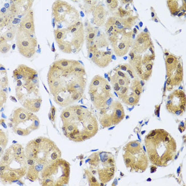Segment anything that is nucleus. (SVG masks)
I'll list each match as a JSON object with an SVG mask.
<instances>
[{
	"label": "nucleus",
	"instance_id": "nucleus-47",
	"mask_svg": "<svg viewBox=\"0 0 186 186\" xmlns=\"http://www.w3.org/2000/svg\"><path fill=\"white\" fill-rule=\"evenodd\" d=\"M171 83V78H168L167 79V81H166V83H167V85H170V83Z\"/></svg>",
	"mask_w": 186,
	"mask_h": 186
},
{
	"label": "nucleus",
	"instance_id": "nucleus-24",
	"mask_svg": "<svg viewBox=\"0 0 186 186\" xmlns=\"http://www.w3.org/2000/svg\"><path fill=\"white\" fill-rule=\"evenodd\" d=\"M58 44V47L61 51L65 53L70 54L72 52L71 44L69 42H62Z\"/></svg>",
	"mask_w": 186,
	"mask_h": 186
},
{
	"label": "nucleus",
	"instance_id": "nucleus-7",
	"mask_svg": "<svg viewBox=\"0 0 186 186\" xmlns=\"http://www.w3.org/2000/svg\"><path fill=\"white\" fill-rule=\"evenodd\" d=\"M19 27L23 31L28 34L35 35V30L34 19V12L32 9L21 20Z\"/></svg>",
	"mask_w": 186,
	"mask_h": 186
},
{
	"label": "nucleus",
	"instance_id": "nucleus-26",
	"mask_svg": "<svg viewBox=\"0 0 186 186\" xmlns=\"http://www.w3.org/2000/svg\"><path fill=\"white\" fill-rule=\"evenodd\" d=\"M8 143V138L7 135L2 132V131L0 132V152L1 155L3 153V150H4V148L7 145Z\"/></svg>",
	"mask_w": 186,
	"mask_h": 186
},
{
	"label": "nucleus",
	"instance_id": "nucleus-10",
	"mask_svg": "<svg viewBox=\"0 0 186 186\" xmlns=\"http://www.w3.org/2000/svg\"><path fill=\"white\" fill-rule=\"evenodd\" d=\"M77 106H69L62 112L61 118L64 123V126L75 122L78 120V116L77 115Z\"/></svg>",
	"mask_w": 186,
	"mask_h": 186
},
{
	"label": "nucleus",
	"instance_id": "nucleus-3",
	"mask_svg": "<svg viewBox=\"0 0 186 186\" xmlns=\"http://www.w3.org/2000/svg\"><path fill=\"white\" fill-rule=\"evenodd\" d=\"M132 32H127L123 29L117 32L113 36L110 37L112 46L113 48L115 54L118 56L126 55L132 44Z\"/></svg>",
	"mask_w": 186,
	"mask_h": 186
},
{
	"label": "nucleus",
	"instance_id": "nucleus-35",
	"mask_svg": "<svg viewBox=\"0 0 186 186\" xmlns=\"http://www.w3.org/2000/svg\"><path fill=\"white\" fill-rule=\"evenodd\" d=\"M96 32H97V30H94L92 32L87 33V35L86 37V40H87V43L90 42L93 40H94Z\"/></svg>",
	"mask_w": 186,
	"mask_h": 186
},
{
	"label": "nucleus",
	"instance_id": "nucleus-2",
	"mask_svg": "<svg viewBox=\"0 0 186 186\" xmlns=\"http://www.w3.org/2000/svg\"><path fill=\"white\" fill-rule=\"evenodd\" d=\"M23 31L19 27L16 33L17 46L19 52L26 58H31L35 54L37 40L34 37Z\"/></svg>",
	"mask_w": 186,
	"mask_h": 186
},
{
	"label": "nucleus",
	"instance_id": "nucleus-58",
	"mask_svg": "<svg viewBox=\"0 0 186 186\" xmlns=\"http://www.w3.org/2000/svg\"><path fill=\"white\" fill-rule=\"evenodd\" d=\"M155 22H157V23H158V19H155Z\"/></svg>",
	"mask_w": 186,
	"mask_h": 186
},
{
	"label": "nucleus",
	"instance_id": "nucleus-57",
	"mask_svg": "<svg viewBox=\"0 0 186 186\" xmlns=\"http://www.w3.org/2000/svg\"><path fill=\"white\" fill-rule=\"evenodd\" d=\"M115 128V127H112V128H109V130H111V129H113V128Z\"/></svg>",
	"mask_w": 186,
	"mask_h": 186
},
{
	"label": "nucleus",
	"instance_id": "nucleus-12",
	"mask_svg": "<svg viewBox=\"0 0 186 186\" xmlns=\"http://www.w3.org/2000/svg\"><path fill=\"white\" fill-rule=\"evenodd\" d=\"M42 99L41 98L27 99L24 101L23 106L28 111L31 112L36 113L40 111Z\"/></svg>",
	"mask_w": 186,
	"mask_h": 186
},
{
	"label": "nucleus",
	"instance_id": "nucleus-33",
	"mask_svg": "<svg viewBox=\"0 0 186 186\" xmlns=\"http://www.w3.org/2000/svg\"><path fill=\"white\" fill-rule=\"evenodd\" d=\"M106 2L107 3V8L111 11L115 10L118 5V1L116 0H107Z\"/></svg>",
	"mask_w": 186,
	"mask_h": 186
},
{
	"label": "nucleus",
	"instance_id": "nucleus-8",
	"mask_svg": "<svg viewBox=\"0 0 186 186\" xmlns=\"http://www.w3.org/2000/svg\"><path fill=\"white\" fill-rule=\"evenodd\" d=\"M111 52L97 51L93 54L92 61L100 68H105L110 64L112 60Z\"/></svg>",
	"mask_w": 186,
	"mask_h": 186
},
{
	"label": "nucleus",
	"instance_id": "nucleus-49",
	"mask_svg": "<svg viewBox=\"0 0 186 186\" xmlns=\"http://www.w3.org/2000/svg\"><path fill=\"white\" fill-rule=\"evenodd\" d=\"M144 32H145V33H147V32H148V30H147V27H146L145 29H144Z\"/></svg>",
	"mask_w": 186,
	"mask_h": 186
},
{
	"label": "nucleus",
	"instance_id": "nucleus-11",
	"mask_svg": "<svg viewBox=\"0 0 186 186\" xmlns=\"http://www.w3.org/2000/svg\"><path fill=\"white\" fill-rule=\"evenodd\" d=\"M111 107L113 109L111 115L113 124H116L120 122L124 117V111L122 105L119 102H115L111 104Z\"/></svg>",
	"mask_w": 186,
	"mask_h": 186
},
{
	"label": "nucleus",
	"instance_id": "nucleus-27",
	"mask_svg": "<svg viewBox=\"0 0 186 186\" xmlns=\"http://www.w3.org/2000/svg\"><path fill=\"white\" fill-rule=\"evenodd\" d=\"M11 45L7 43V41L1 37V43H0V51L2 54H6L11 49Z\"/></svg>",
	"mask_w": 186,
	"mask_h": 186
},
{
	"label": "nucleus",
	"instance_id": "nucleus-51",
	"mask_svg": "<svg viewBox=\"0 0 186 186\" xmlns=\"http://www.w3.org/2000/svg\"><path fill=\"white\" fill-rule=\"evenodd\" d=\"M139 26H140V27H142L143 26V23H142V22H140V23H139Z\"/></svg>",
	"mask_w": 186,
	"mask_h": 186
},
{
	"label": "nucleus",
	"instance_id": "nucleus-34",
	"mask_svg": "<svg viewBox=\"0 0 186 186\" xmlns=\"http://www.w3.org/2000/svg\"><path fill=\"white\" fill-rule=\"evenodd\" d=\"M182 80V74H177L174 75L172 79H171V83L173 85H179V83L181 82Z\"/></svg>",
	"mask_w": 186,
	"mask_h": 186
},
{
	"label": "nucleus",
	"instance_id": "nucleus-43",
	"mask_svg": "<svg viewBox=\"0 0 186 186\" xmlns=\"http://www.w3.org/2000/svg\"><path fill=\"white\" fill-rule=\"evenodd\" d=\"M128 67V64H124V65H122V66H121L120 67V69L122 70L123 71H127Z\"/></svg>",
	"mask_w": 186,
	"mask_h": 186
},
{
	"label": "nucleus",
	"instance_id": "nucleus-63",
	"mask_svg": "<svg viewBox=\"0 0 186 186\" xmlns=\"http://www.w3.org/2000/svg\"><path fill=\"white\" fill-rule=\"evenodd\" d=\"M147 181H151V179H147Z\"/></svg>",
	"mask_w": 186,
	"mask_h": 186
},
{
	"label": "nucleus",
	"instance_id": "nucleus-17",
	"mask_svg": "<svg viewBox=\"0 0 186 186\" xmlns=\"http://www.w3.org/2000/svg\"><path fill=\"white\" fill-rule=\"evenodd\" d=\"M15 160L17 162H23L25 159L26 154H24V148L23 146L19 144H16L11 146Z\"/></svg>",
	"mask_w": 186,
	"mask_h": 186
},
{
	"label": "nucleus",
	"instance_id": "nucleus-15",
	"mask_svg": "<svg viewBox=\"0 0 186 186\" xmlns=\"http://www.w3.org/2000/svg\"><path fill=\"white\" fill-rule=\"evenodd\" d=\"M53 64L64 70H73L77 66L80 64L78 61L66 59L58 60Z\"/></svg>",
	"mask_w": 186,
	"mask_h": 186
},
{
	"label": "nucleus",
	"instance_id": "nucleus-46",
	"mask_svg": "<svg viewBox=\"0 0 186 186\" xmlns=\"http://www.w3.org/2000/svg\"><path fill=\"white\" fill-rule=\"evenodd\" d=\"M10 99H11L12 100V101H13L14 102H17V99H15V97L11 96H10Z\"/></svg>",
	"mask_w": 186,
	"mask_h": 186
},
{
	"label": "nucleus",
	"instance_id": "nucleus-5",
	"mask_svg": "<svg viewBox=\"0 0 186 186\" xmlns=\"http://www.w3.org/2000/svg\"><path fill=\"white\" fill-rule=\"evenodd\" d=\"M6 165V164H5ZM26 167H23L19 169H8L6 165L5 170L1 171V178L5 181L13 182L22 178L26 173Z\"/></svg>",
	"mask_w": 186,
	"mask_h": 186
},
{
	"label": "nucleus",
	"instance_id": "nucleus-4",
	"mask_svg": "<svg viewBox=\"0 0 186 186\" xmlns=\"http://www.w3.org/2000/svg\"><path fill=\"white\" fill-rule=\"evenodd\" d=\"M13 77L16 81H27L38 77L36 70L24 64L19 65L13 72Z\"/></svg>",
	"mask_w": 186,
	"mask_h": 186
},
{
	"label": "nucleus",
	"instance_id": "nucleus-22",
	"mask_svg": "<svg viewBox=\"0 0 186 186\" xmlns=\"http://www.w3.org/2000/svg\"><path fill=\"white\" fill-rule=\"evenodd\" d=\"M94 42L97 48H103L108 45L107 37L103 35L97 36L94 40Z\"/></svg>",
	"mask_w": 186,
	"mask_h": 186
},
{
	"label": "nucleus",
	"instance_id": "nucleus-56",
	"mask_svg": "<svg viewBox=\"0 0 186 186\" xmlns=\"http://www.w3.org/2000/svg\"><path fill=\"white\" fill-rule=\"evenodd\" d=\"M108 80H109V81H111V78L110 77H108Z\"/></svg>",
	"mask_w": 186,
	"mask_h": 186
},
{
	"label": "nucleus",
	"instance_id": "nucleus-28",
	"mask_svg": "<svg viewBox=\"0 0 186 186\" xmlns=\"http://www.w3.org/2000/svg\"><path fill=\"white\" fill-rule=\"evenodd\" d=\"M13 130L15 134L19 135V136H28L32 132V130H30L29 129H26V128L24 129V128L18 127H13Z\"/></svg>",
	"mask_w": 186,
	"mask_h": 186
},
{
	"label": "nucleus",
	"instance_id": "nucleus-1",
	"mask_svg": "<svg viewBox=\"0 0 186 186\" xmlns=\"http://www.w3.org/2000/svg\"><path fill=\"white\" fill-rule=\"evenodd\" d=\"M52 13L56 22L68 23L70 26L75 24L79 19L77 10L64 1H56L53 3Z\"/></svg>",
	"mask_w": 186,
	"mask_h": 186
},
{
	"label": "nucleus",
	"instance_id": "nucleus-9",
	"mask_svg": "<svg viewBox=\"0 0 186 186\" xmlns=\"http://www.w3.org/2000/svg\"><path fill=\"white\" fill-rule=\"evenodd\" d=\"M32 115L33 113L26 110L25 108L19 107L15 111L13 115V118L10 119V120L15 123L14 126H17L20 123L26 122L30 120Z\"/></svg>",
	"mask_w": 186,
	"mask_h": 186
},
{
	"label": "nucleus",
	"instance_id": "nucleus-42",
	"mask_svg": "<svg viewBox=\"0 0 186 186\" xmlns=\"http://www.w3.org/2000/svg\"><path fill=\"white\" fill-rule=\"evenodd\" d=\"M182 67L180 66V64H179L178 66V69H177V74H182Z\"/></svg>",
	"mask_w": 186,
	"mask_h": 186
},
{
	"label": "nucleus",
	"instance_id": "nucleus-41",
	"mask_svg": "<svg viewBox=\"0 0 186 186\" xmlns=\"http://www.w3.org/2000/svg\"><path fill=\"white\" fill-rule=\"evenodd\" d=\"M116 74L119 75V77H122V78H127L128 77V75L126 73H123V72L120 71V70H117Z\"/></svg>",
	"mask_w": 186,
	"mask_h": 186
},
{
	"label": "nucleus",
	"instance_id": "nucleus-52",
	"mask_svg": "<svg viewBox=\"0 0 186 186\" xmlns=\"http://www.w3.org/2000/svg\"><path fill=\"white\" fill-rule=\"evenodd\" d=\"M80 15H81V16L82 17H83V16H84V14H83V12H81V11L80 12Z\"/></svg>",
	"mask_w": 186,
	"mask_h": 186
},
{
	"label": "nucleus",
	"instance_id": "nucleus-45",
	"mask_svg": "<svg viewBox=\"0 0 186 186\" xmlns=\"http://www.w3.org/2000/svg\"><path fill=\"white\" fill-rule=\"evenodd\" d=\"M182 113V111L181 110H178L177 111L175 112V113L177 115H180Z\"/></svg>",
	"mask_w": 186,
	"mask_h": 186
},
{
	"label": "nucleus",
	"instance_id": "nucleus-55",
	"mask_svg": "<svg viewBox=\"0 0 186 186\" xmlns=\"http://www.w3.org/2000/svg\"><path fill=\"white\" fill-rule=\"evenodd\" d=\"M9 126H10V127H13V125H12V123H9Z\"/></svg>",
	"mask_w": 186,
	"mask_h": 186
},
{
	"label": "nucleus",
	"instance_id": "nucleus-36",
	"mask_svg": "<svg viewBox=\"0 0 186 186\" xmlns=\"http://www.w3.org/2000/svg\"><path fill=\"white\" fill-rule=\"evenodd\" d=\"M7 100V95L5 93V91L2 90V89H1V94H0V104H1V107H2L3 104L5 103Z\"/></svg>",
	"mask_w": 186,
	"mask_h": 186
},
{
	"label": "nucleus",
	"instance_id": "nucleus-59",
	"mask_svg": "<svg viewBox=\"0 0 186 186\" xmlns=\"http://www.w3.org/2000/svg\"><path fill=\"white\" fill-rule=\"evenodd\" d=\"M145 131H143V132H142V134L143 135V134H144V133H145Z\"/></svg>",
	"mask_w": 186,
	"mask_h": 186
},
{
	"label": "nucleus",
	"instance_id": "nucleus-14",
	"mask_svg": "<svg viewBox=\"0 0 186 186\" xmlns=\"http://www.w3.org/2000/svg\"><path fill=\"white\" fill-rule=\"evenodd\" d=\"M108 84L107 80L100 75H95L91 80L89 85V93H94L98 89L104 88Z\"/></svg>",
	"mask_w": 186,
	"mask_h": 186
},
{
	"label": "nucleus",
	"instance_id": "nucleus-44",
	"mask_svg": "<svg viewBox=\"0 0 186 186\" xmlns=\"http://www.w3.org/2000/svg\"><path fill=\"white\" fill-rule=\"evenodd\" d=\"M1 125H2L3 127H4L5 128H7V126H6V125L5 124V123H4V120L3 119H1Z\"/></svg>",
	"mask_w": 186,
	"mask_h": 186
},
{
	"label": "nucleus",
	"instance_id": "nucleus-62",
	"mask_svg": "<svg viewBox=\"0 0 186 186\" xmlns=\"http://www.w3.org/2000/svg\"><path fill=\"white\" fill-rule=\"evenodd\" d=\"M136 28H137L138 29H139V27H138V26H136Z\"/></svg>",
	"mask_w": 186,
	"mask_h": 186
},
{
	"label": "nucleus",
	"instance_id": "nucleus-20",
	"mask_svg": "<svg viewBox=\"0 0 186 186\" xmlns=\"http://www.w3.org/2000/svg\"><path fill=\"white\" fill-rule=\"evenodd\" d=\"M139 97L135 93H132L129 96H127L123 99V102L127 105H134L138 102Z\"/></svg>",
	"mask_w": 186,
	"mask_h": 186
},
{
	"label": "nucleus",
	"instance_id": "nucleus-38",
	"mask_svg": "<svg viewBox=\"0 0 186 186\" xmlns=\"http://www.w3.org/2000/svg\"><path fill=\"white\" fill-rule=\"evenodd\" d=\"M8 85V79L7 75L1 77V87L2 88H5Z\"/></svg>",
	"mask_w": 186,
	"mask_h": 186
},
{
	"label": "nucleus",
	"instance_id": "nucleus-16",
	"mask_svg": "<svg viewBox=\"0 0 186 186\" xmlns=\"http://www.w3.org/2000/svg\"><path fill=\"white\" fill-rule=\"evenodd\" d=\"M45 166L43 164L37 162L35 163L32 165H30L27 173V177L33 181L35 180L38 178L40 172L42 171Z\"/></svg>",
	"mask_w": 186,
	"mask_h": 186
},
{
	"label": "nucleus",
	"instance_id": "nucleus-19",
	"mask_svg": "<svg viewBox=\"0 0 186 186\" xmlns=\"http://www.w3.org/2000/svg\"><path fill=\"white\" fill-rule=\"evenodd\" d=\"M115 169L114 167H111L109 169H104L103 170L99 171V179L101 181L107 182L111 180L112 178L113 177Z\"/></svg>",
	"mask_w": 186,
	"mask_h": 186
},
{
	"label": "nucleus",
	"instance_id": "nucleus-13",
	"mask_svg": "<svg viewBox=\"0 0 186 186\" xmlns=\"http://www.w3.org/2000/svg\"><path fill=\"white\" fill-rule=\"evenodd\" d=\"M93 20L94 24L97 26H102L106 20V11L102 5H98L93 11Z\"/></svg>",
	"mask_w": 186,
	"mask_h": 186
},
{
	"label": "nucleus",
	"instance_id": "nucleus-29",
	"mask_svg": "<svg viewBox=\"0 0 186 186\" xmlns=\"http://www.w3.org/2000/svg\"><path fill=\"white\" fill-rule=\"evenodd\" d=\"M32 123L29 127V129L30 130H36L38 129L40 127V121L39 118L36 116V115H32Z\"/></svg>",
	"mask_w": 186,
	"mask_h": 186
},
{
	"label": "nucleus",
	"instance_id": "nucleus-31",
	"mask_svg": "<svg viewBox=\"0 0 186 186\" xmlns=\"http://www.w3.org/2000/svg\"><path fill=\"white\" fill-rule=\"evenodd\" d=\"M167 2L169 9L172 13L178 11V4L177 1H168Z\"/></svg>",
	"mask_w": 186,
	"mask_h": 186
},
{
	"label": "nucleus",
	"instance_id": "nucleus-37",
	"mask_svg": "<svg viewBox=\"0 0 186 186\" xmlns=\"http://www.w3.org/2000/svg\"><path fill=\"white\" fill-rule=\"evenodd\" d=\"M119 15L120 17L125 18V17L126 18H127V17H129V16L130 15V13L129 11L124 10H123L121 8H119Z\"/></svg>",
	"mask_w": 186,
	"mask_h": 186
},
{
	"label": "nucleus",
	"instance_id": "nucleus-39",
	"mask_svg": "<svg viewBox=\"0 0 186 186\" xmlns=\"http://www.w3.org/2000/svg\"><path fill=\"white\" fill-rule=\"evenodd\" d=\"M56 108L52 106L51 109V113L49 114V116L51 115V116H50V120H52V121H54V117H55V115H56Z\"/></svg>",
	"mask_w": 186,
	"mask_h": 186
},
{
	"label": "nucleus",
	"instance_id": "nucleus-60",
	"mask_svg": "<svg viewBox=\"0 0 186 186\" xmlns=\"http://www.w3.org/2000/svg\"><path fill=\"white\" fill-rule=\"evenodd\" d=\"M105 77L106 78H107V74H105Z\"/></svg>",
	"mask_w": 186,
	"mask_h": 186
},
{
	"label": "nucleus",
	"instance_id": "nucleus-25",
	"mask_svg": "<svg viewBox=\"0 0 186 186\" xmlns=\"http://www.w3.org/2000/svg\"><path fill=\"white\" fill-rule=\"evenodd\" d=\"M17 33V30L14 29H8L7 32H5L3 35H1L5 41H11L15 37Z\"/></svg>",
	"mask_w": 186,
	"mask_h": 186
},
{
	"label": "nucleus",
	"instance_id": "nucleus-53",
	"mask_svg": "<svg viewBox=\"0 0 186 186\" xmlns=\"http://www.w3.org/2000/svg\"><path fill=\"white\" fill-rule=\"evenodd\" d=\"M183 12H181V13H180V14L178 15V17H180V16H182V15H183Z\"/></svg>",
	"mask_w": 186,
	"mask_h": 186
},
{
	"label": "nucleus",
	"instance_id": "nucleus-40",
	"mask_svg": "<svg viewBox=\"0 0 186 186\" xmlns=\"http://www.w3.org/2000/svg\"><path fill=\"white\" fill-rule=\"evenodd\" d=\"M89 181H90V183H93V185H92L95 186V185H96L95 183L98 184V182L97 181L96 179V178H95L94 177H93V176H92V175H91V176L89 177ZM98 185H99V184H98Z\"/></svg>",
	"mask_w": 186,
	"mask_h": 186
},
{
	"label": "nucleus",
	"instance_id": "nucleus-18",
	"mask_svg": "<svg viewBox=\"0 0 186 186\" xmlns=\"http://www.w3.org/2000/svg\"><path fill=\"white\" fill-rule=\"evenodd\" d=\"M178 64V60L172 55H169L166 56L165 59V66H166L167 74L171 75L172 72L176 69Z\"/></svg>",
	"mask_w": 186,
	"mask_h": 186
},
{
	"label": "nucleus",
	"instance_id": "nucleus-50",
	"mask_svg": "<svg viewBox=\"0 0 186 186\" xmlns=\"http://www.w3.org/2000/svg\"><path fill=\"white\" fill-rule=\"evenodd\" d=\"M137 29H136V28H134V34H136L137 33Z\"/></svg>",
	"mask_w": 186,
	"mask_h": 186
},
{
	"label": "nucleus",
	"instance_id": "nucleus-21",
	"mask_svg": "<svg viewBox=\"0 0 186 186\" xmlns=\"http://www.w3.org/2000/svg\"><path fill=\"white\" fill-rule=\"evenodd\" d=\"M99 121L101 125L104 127H110L113 124L111 115H110L106 113L102 115L99 119Z\"/></svg>",
	"mask_w": 186,
	"mask_h": 186
},
{
	"label": "nucleus",
	"instance_id": "nucleus-48",
	"mask_svg": "<svg viewBox=\"0 0 186 186\" xmlns=\"http://www.w3.org/2000/svg\"><path fill=\"white\" fill-rule=\"evenodd\" d=\"M179 13V11H177L176 12H175L174 13H173V15L174 16H176L177 14H178Z\"/></svg>",
	"mask_w": 186,
	"mask_h": 186
},
{
	"label": "nucleus",
	"instance_id": "nucleus-23",
	"mask_svg": "<svg viewBox=\"0 0 186 186\" xmlns=\"http://www.w3.org/2000/svg\"><path fill=\"white\" fill-rule=\"evenodd\" d=\"M137 17H129L121 19L123 25L127 28H131L136 23Z\"/></svg>",
	"mask_w": 186,
	"mask_h": 186
},
{
	"label": "nucleus",
	"instance_id": "nucleus-61",
	"mask_svg": "<svg viewBox=\"0 0 186 186\" xmlns=\"http://www.w3.org/2000/svg\"><path fill=\"white\" fill-rule=\"evenodd\" d=\"M92 172H93V173H96V172H95V171H92Z\"/></svg>",
	"mask_w": 186,
	"mask_h": 186
},
{
	"label": "nucleus",
	"instance_id": "nucleus-6",
	"mask_svg": "<svg viewBox=\"0 0 186 186\" xmlns=\"http://www.w3.org/2000/svg\"><path fill=\"white\" fill-rule=\"evenodd\" d=\"M150 37L147 33L141 32L137 36L133 44V51L142 53L145 52L150 46Z\"/></svg>",
	"mask_w": 186,
	"mask_h": 186
},
{
	"label": "nucleus",
	"instance_id": "nucleus-30",
	"mask_svg": "<svg viewBox=\"0 0 186 186\" xmlns=\"http://www.w3.org/2000/svg\"><path fill=\"white\" fill-rule=\"evenodd\" d=\"M116 78L117 79L118 83L119 84L120 86H128V85L129 83V80L128 77L127 78H122L119 77V75L116 74H115Z\"/></svg>",
	"mask_w": 186,
	"mask_h": 186
},
{
	"label": "nucleus",
	"instance_id": "nucleus-32",
	"mask_svg": "<svg viewBox=\"0 0 186 186\" xmlns=\"http://www.w3.org/2000/svg\"><path fill=\"white\" fill-rule=\"evenodd\" d=\"M140 148V146L139 144L135 142L130 143L128 145V149L132 152H137L138 151Z\"/></svg>",
	"mask_w": 186,
	"mask_h": 186
},
{
	"label": "nucleus",
	"instance_id": "nucleus-54",
	"mask_svg": "<svg viewBox=\"0 0 186 186\" xmlns=\"http://www.w3.org/2000/svg\"><path fill=\"white\" fill-rule=\"evenodd\" d=\"M152 17L153 18V17H154V13L153 12H152Z\"/></svg>",
	"mask_w": 186,
	"mask_h": 186
}]
</instances>
